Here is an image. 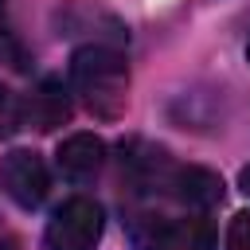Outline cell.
Listing matches in <instances>:
<instances>
[{"mask_svg":"<svg viewBox=\"0 0 250 250\" xmlns=\"http://www.w3.org/2000/svg\"><path fill=\"white\" fill-rule=\"evenodd\" d=\"M4 8H8V0H0V16H4Z\"/></svg>","mask_w":250,"mask_h":250,"instance_id":"obj_12","label":"cell"},{"mask_svg":"<svg viewBox=\"0 0 250 250\" xmlns=\"http://www.w3.org/2000/svg\"><path fill=\"white\" fill-rule=\"evenodd\" d=\"M129 168L141 176L145 188H156L164 195H176L191 207H211L215 199H223V180L211 176L207 168H188L168 160V152H148V156H129Z\"/></svg>","mask_w":250,"mask_h":250,"instance_id":"obj_2","label":"cell"},{"mask_svg":"<svg viewBox=\"0 0 250 250\" xmlns=\"http://www.w3.org/2000/svg\"><path fill=\"white\" fill-rule=\"evenodd\" d=\"M16 125H20V109H16L12 94L0 86V141H4V137H12V133H16Z\"/></svg>","mask_w":250,"mask_h":250,"instance_id":"obj_9","label":"cell"},{"mask_svg":"<svg viewBox=\"0 0 250 250\" xmlns=\"http://www.w3.org/2000/svg\"><path fill=\"white\" fill-rule=\"evenodd\" d=\"M238 184H242V191H246V195H250V164H246V168H242V172H238Z\"/></svg>","mask_w":250,"mask_h":250,"instance_id":"obj_10","label":"cell"},{"mask_svg":"<svg viewBox=\"0 0 250 250\" xmlns=\"http://www.w3.org/2000/svg\"><path fill=\"white\" fill-rule=\"evenodd\" d=\"M0 250H16V242L12 238H0Z\"/></svg>","mask_w":250,"mask_h":250,"instance_id":"obj_11","label":"cell"},{"mask_svg":"<svg viewBox=\"0 0 250 250\" xmlns=\"http://www.w3.org/2000/svg\"><path fill=\"white\" fill-rule=\"evenodd\" d=\"M102 238V207L86 195H74L55 207L47 223V250H98Z\"/></svg>","mask_w":250,"mask_h":250,"instance_id":"obj_3","label":"cell"},{"mask_svg":"<svg viewBox=\"0 0 250 250\" xmlns=\"http://www.w3.org/2000/svg\"><path fill=\"white\" fill-rule=\"evenodd\" d=\"M246 59H250V43H246Z\"/></svg>","mask_w":250,"mask_h":250,"instance_id":"obj_13","label":"cell"},{"mask_svg":"<svg viewBox=\"0 0 250 250\" xmlns=\"http://www.w3.org/2000/svg\"><path fill=\"white\" fill-rule=\"evenodd\" d=\"M227 250H250V211L234 215L227 227Z\"/></svg>","mask_w":250,"mask_h":250,"instance_id":"obj_8","label":"cell"},{"mask_svg":"<svg viewBox=\"0 0 250 250\" xmlns=\"http://www.w3.org/2000/svg\"><path fill=\"white\" fill-rule=\"evenodd\" d=\"M137 250H215V230L207 219H137Z\"/></svg>","mask_w":250,"mask_h":250,"instance_id":"obj_4","label":"cell"},{"mask_svg":"<svg viewBox=\"0 0 250 250\" xmlns=\"http://www.w3.org/2000/svg\"><path fill=\"white\" fill-rule=\"evenodd\" d=\"M70 90L94 117H121L129 102V66L125 55L109 43H86L70 55Z\"/></svg>","mask_w":250,"mask_h":250,"instance_id":"obj_1","label":"cell"},{"mask_svg":"<svg viewBox=\"0 0 250 250\" xmlns=\"http://www.w3.org/2000/svg\"><path fill=\"white\" fill-rule=\"evenodd\" d=\"M0 180H4L8 199L20 203L23 211L39 207V203L47 199V188H51V180H47V164H43L31 148H12V152L4 156Z\"/></svg>","mask_w":250,"mask_h":250,"instance_id":"obj_5","label":"cell"},{"mask_svg":"<svg viewBox=\"0 0 250 250\" xmlns=\"http://www.w3.org/2000/svg\"><path fill=\"white\" fill-rule=\"evenodd\" d=\"M70 117V94L59 78H43L31 94H27V121L39 129V133H51L59 129L62 121Z\"/></svg>","mask_w":250,"mask_h":250,"instance_id":"obj_7","label":"cell"},{"mask_svg":"<svg viewBox=\"0 0 250 250\" xmlns=\"http://www.w3.org/2000/svg\"><path fill=\"white\" fill-rule=\"evenodd\" d=\"M59 172L66 176V180H74V184H82V180H94L98 176V168H102V160H105V145H102V137H94V133H74V137H66L62 145H59Z\"/></svg>","mask_w":250,"mask_h":250,"instance_id":"obj_6","label":"cell"}]
</instances>
